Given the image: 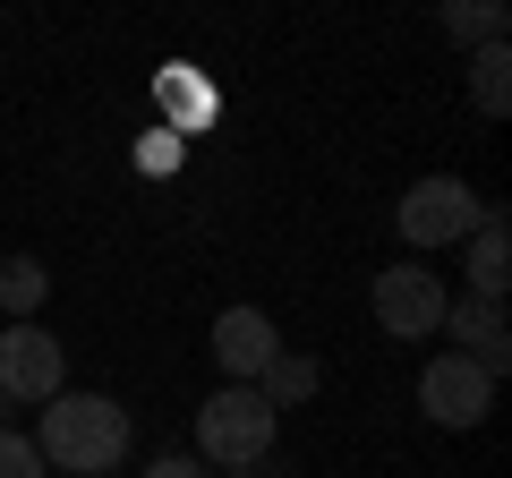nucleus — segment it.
Masks as SVG:
<instances>
[{
	"label": "nucleus",
	"mask_w": 512,
	"mask_h": 478,
	"mask_svg": "<svg viewBox=\"0 0 512 478\" xmlns=\"http://www.w3.org/2000/svg\"><path fill=\"white\" fill-rule=\"evenodd\" d=\"M60 385H69V359H60L52 333H43V325H0V393L43 410Z\"/></svg>",
	"instance_id": "nucleus-6"
},
{
	"label": "nucleus",
	"mask_w": 512,
	"mask_h": 478,
	"mask_svg": "<svg viewBox=\"0 0 512 478\" xmlns=\"http://www.w3.org/2000/svg\"><path fill=\"white\" fill-rule=\"evenodd\" d=\"M470 103L487 111V120L512 111V52H504V43H478V52H470Z\"/></svg>",
	"instance_id": "nucleus-12"
},
{
	"label": "nucleus",
	"mask_w": 512,
	"mask_h": 478,
	"mask_svg": "<svg viewBox=\"0 0 512 478\" xmlns=\"http://www.w3.org/2000/svg\"><path fill=\"white\" fill-rule=\"evenodd\" d=\"M478 222H487V197H478L470 180H453V171H427V180H410L402 205H393V231L410 239V257H427V248H461Z\"/></svg>",
	"instance_id": "nucleus-3"
},
{
	"label": "nucleus",
	"mask_w": 512,
	"mask_h": 478,
	"mask_svg": "<svg viewBox=\"0 0 512 478\" xmlns=\"http://www.w3.org/2000/svg\"><path fill=\"white\" fill-rule=\"evenodd\" d=\"M0 478H43V453H35V436L0 427Z\"/></svg>",
	"instance_id": "nucleus-14"
},
{
	"label": "nucleus",
	"mask_w": 512,
	"mask_h": 478,
	"mask_svg": "<svg viewBox=\"0 0 512 478\" xmlns=\"http://www.w3.org/2000/svg\"><path fill=\"white\" fill-rule=\"evenodd\" d=\"M461 265H470V299L512 291V222H504V205H487V222L461 239Z\"/></svg>",
	"instance_id": "nucleus-9"
},
{
	"label": "nucleus",
	"mask_w": 512,
	"mask_h": 478,
	"mask_svg": "<svg viewBox=\"0 0 512 478\" xmlns=\"http://www.w3.org/2000/svg\"><path fill=\"white\" fill-rule=\"evenodd\" d=\"M419 410L436 427H461V436H470V427H487V410H495V376L470 368V359H453V350H436V359L419 368Z\"/></svg>",
	"instance_id": "nucleus-5"
},
{
	"label": "nucleus",
	"mask_w": 512,
	"mask_h": 478,
	"mask_svg": "<svg viewBox=\"0 0 512 478\" xmlns=\"http://www.w3.org/2000/svg\"><path fill=\"white\" fill-rule=\"evenodd\" d=\"M128 444H137V427H128V410L111 402V393L60 385L52 402L35 410V453H43V470L103 478V470H120V461H128Z\"/></svg>",
	"instance_id": "nucleus-1"
},
{
	"label": "nucleus",
	"mask_w": 512,
	"mask_h": 478,
	"mask_svg": "<svg viewBox=\"0 0 512 478\" xmlns=\"http://www.w3.org/2000/svg\"><path fill=\"white\" fill-rule=\"evenodd\" d=\"M444 35H453V43H470V52H478V43H504V0H453V9H444Z\"/></svg>",
	"instance_id": "nucleus-13"
},
{
	"label": "nucleus",
	"mask_w": 512,
	"mask_h": 478,
	"mask_svg": "<svg viewBox=\"0 0 512 478\" xmlns=\"http://www.w3.org/2000/svg\"><path fill=\"white\" fill-rule=\"evenodd\" d=\"M43 299H52V274H43V257H0V316H9V325H35Z\"/></svg>",
	"instance_id": "nucleus-11"
},
{
	"label": "nucleus",
	"mask_w": 512,
	"mask_h": 478,
	"mask_svg": "<svg viewBox=\"0 0 512 478\" xmlns=\"http://www.w3.org/2000/svg\"><path fill=\"white\" fill-rule=\"evenodd\" d=\"M436 333H453V359H470V368H487V376H504V359H512V325H504V299H444V325Z\"/></svg>",
	"instance_id": "nucleus-7"
},
{
	"label": "nucleus",
	"mask_w": 512,
	"mask_h": 478,
	"mask_svg": "<svg viewBox=\"0 0 512 478\" xmlns=\"http://www.w3.org/2000/svg\"><path fill=\"white\" fill-rule=\"evenodd\" d=\"M274 350H282V333H274V316H265V308H248V299H239V308L214 316V359H222V376H231V385H256V376L274 368Z\"/></svg>",
	"instance_id": "nucleus-8"
},
{
	"label": "nucleus",
	"mask_w": 512,
	"mask_h": 478,
	"mask_svg": "<svg viewBox=\"0 0 512 478\" xmlns=\"http://www.w3.org/2000/svg\"><path fill=\"white\" fill-rule=\"evenodd\" d=\"M316 385H325V368H316V359H299V350H274V368L256 376V402H265V410L282 419V410H299Z\"/></svg>",
	"instance_id": "nucleus-10"
},
{
	"label": "nucleus",
	"mask_w": 512,
	"mask_h": 478,
	"mask_svg": "<svg viewBox=\"0 0 512 478\" xmlns=\"http://www.w3.org/2000/svg\"><path fill=\"white\" fill-rule=\"evenodd\" d=\"M444 299L453 291H444V274L427 257H393L376 282H367V308H376V325L393 333V342H427V333L444 325Z\"/></svg>",
	"instance_id": "nucleus-4"
},
{
	"label": "nucleus",
	"mask_w": 512,
	"mask_h": 478,
	"mask_svg": "<svg viewBox=\"0 0 512 478\" xmlns=\"http://www.w3.org/2000/svg\"><path fill=\"white\" fill-rule=\"evenodd\" d=\"M137 163H146V171H171V163H180V146H171V129H154L146 146H137Z\"/></svg>",
	"instance_id": "nucleus-15"
},
{
	"label": "nucleus",
	"mask_w": 512,
	"mask_h": 478,
	"mask_svg": "<svg viewBox=\"0 0 512 478\" xmlns=\"http://www.w3.org/2000/svg\"><path fill=\"white\" fill-rule=\"evenodd\" d=\"M9 410H18V402H9V393H0V427H9Z\"/></svg>",
	"instance_id": "nucleus-17"
},
{
	"label": "nucleus",
	"mask_w": 512,
	"mask_h": 478,
	"mask_svg": "<svg viewBox=\"0 0 512 478\" xmlns=\"http://www.w3.org/2000/svg\"><path fill=\"white\" fill-rule=\"evenodd\" d=\"M146 478H205V461L197 453H163V461H146Z\"/></svg>",
	"instance_id": "nucleus-16"
},
{
	"label": "nucleus",
	"mask_w": 512,
	"mask_h": 478,
	"mask_svg": "<svg viewBox=\"0 0 512 478\" xmlns=\"http://www.w3.org/2000/svg\"><path fill=\"white\" fill-rule=\"evenodd\" d=\"M274 410L256 402V385H222L197 402V461L205 470H256V461L274 453Z\"/></svg>",
	"instance_id": "nucleus-2"
}]
</instances>
